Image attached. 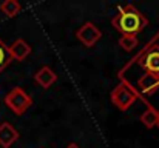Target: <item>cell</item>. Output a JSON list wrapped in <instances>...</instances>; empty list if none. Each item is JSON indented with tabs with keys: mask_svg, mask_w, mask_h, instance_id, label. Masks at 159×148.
Returning <instances> with one entry per match:
<instances>
[{
	"mask_svg": "<svg viewBox=\"0 0 159 148\" xmlns=\"http://www.w3.org/2000/svg\"><path fill=\"white\" fill-rule=\"evenodd\" d=\"M134 90H136V93L139 94V97H147V96L155 94L159 90V74L145 71V73L138 79Z\"/></svg>",
	"mask_w": 159,
	"mask_h": 148,
	"instance_id": "4",
	"label": "cell"
},
{
	"mask_svg": "<svg viewBox=\"0 0 159 148\" xmlns=\"http://www.w3.org/2000/svg\"><path fill=\"white\" fill-rule=\"evenodd\" d=\"M5 105L16 114V116H22L31 105H33V99L30 97L25 90H22L20 87H14L3 99Z\"/></svg>",
	"mask_w": 159,
	"mask_h": 148,
	"instance_id": "3",
	"label": "cell"
},
{
	"mask_svg": "<svg viewBox=\"0 0 159 148\" xmlns=\"http://www.w3.org/2000/svg\"><path fill=\"white\" fill-rule=\"evenodd\" d=\"M139 99L147 105V110L141 114V122H142L147 128H155V127H158V123H159V111L145 97H139Z\"/></svg>",
	"mask_w": 159,
	"mask_h": 148,
	"instance_id": "8",
	"label": "cell"
},
{
	"mask_svg": "<svg viewBox=\"0 0 159 148\" xmlns=\"http://www.w3.org/2000/svg\"><path fill=\"white\" fill-rule=\"evenodd\" d=\"M138 45H139V39L136 36H120L119 37V47L127 52H131L133 49H136Z\"/></svg>",
	"mask_w": 159,
	"mask_h": 148,
	"instance_id": "11",
	"label": "cell"
},
{
	"mask_svg": "<svg viewBox=\"0 0 159 148\" xmlns=\"http://www.w3.org/2000/svg\"><path fill=\"white\" fill-rule=\"evenodd\" d=\"M0 11L8 19H12V17H16L22 11V5L17 0H5V2L0 3Z\"/></svg>",
	"mask_w": 159,
	"mask_h": 148,
	"instance_id": "10",
	"label": "cell"
},
{
	"mask_svg": "<svg viewBox=\"0 0 159 148\" xmlns=\"http://www.w3.org/2000/svg\"><path fill=\"white\" fill-rule=\"evenodd\" d=\"M111 102L114 103V106H117L120 111H127L138 99L139 94L136 93L134 87L128 82V80H120L117 87H114V90L110 94Z\"/></svg>",
	"mask_w": 159,
	"mask_h": 148,
	"instance_id": "2",
	"label": "cell"
},
{
	"mask_svg": "<svg viewBox=\"0 0 159 148\" xmlns=\"http://www.w3.org/2000/svg\"><path fill=\"white\" fill-rule=\"evenodd\" d=\"M8 51H9V56H11L12 60L22 62V60H25V59L31 54L33 49H31V47L28 45L26 40L17 39V40H14V42L8 47Z\"/></svg>",
	"mask_w": 159,
	"mask_h": 148,
	"instance_id": "6",
	"label": "cell"
},
{
	"mask_svg": "<svg viewBox=\"0 0 159 148\" xmlns=\"http://www.w3.org/2000/svg\"><path fill=\"white\" fill-rule=\"evenodd\" d=\"M34 80H36L42 88H45V90H47V88H50L54 82L57 80V74L54 73L50 66H47V65H45V66H42V68L34 74Z\"/></svg>",
	"mask_w": 159,
	"mask_h": 148,
	"instance_id": "9",
	"label": "cell"
},
{
	"mask_svg": "<svg viewBox=\"0 0 159 148\" xmlns=\"http://www.w3.org/2000/svg\"><path fill=\"white\" fill-rule=\"evenodd\" d=\"M11 62H12V59H11V56H9L8 47H6L5 42L0 39V74H2V71H3Z\"/></svg>",
	"mask_w": 159,
	"mask_h": 148,
	"instance_id": "12",
	"label": "cell"
},
{
	"mask_svg": "<svg viewBox=\"0 0 159 148\" xmlns=\"http://www.w3.org/2000/svg\"><path fill=\"white\" fill-rule=\"evenodd\" d=\"M65 148H80V147H79L77 144H74V142H71V144H68V145H66V147H65Z\"/></svg>",
	"mask_w": 159,
	"mask_h": 148,
	"instance_id": "13",
	"label": "cell"
},
{
	"mask_svg": "<svg viewBox=\"0 0 159 148\" xmlns=\"http://www.w3.org/2000/svg\"><path fill=\"white\" fill-rule=\"evenodd\" d=\"M158 127H159V123H158Z\"/></svg>",
	"mask_w": 159,
	"mask_h": 148,
	"instance_id": "14",
	"label": "cell"
},
{
	"mask_svg": "<svg viewBox=\"0 0 159 148\" xmlns=\"http://www.w3.org/2000/svg\"><path fill=\"white\" fill-rule=\"evenodd\" d=\"M76 37H77V39L87 47V48H91V47H94V45L101 40L102 33H101V29H99L94 23H91V22H85V23L77 29Z\"/></svg>",
	"mask_w": 159,
	"mask_h": 148,
	"instance_id": "5",
	"label": "cell"
},
{
	"mask_svg": "<svg viewBox=\"0 0 159 148\" xmlns=\"http://www.w3.org/2000/svg\"><path fill=\"white\" fill-rule=\"evenodd\" d=\"M111 25L122 36H138L148 25V19L134 5H124L111 19Z\"/></svg>",
	"mask_w": 159,
	"mask_h": 148,
	"instance_id": "1",
	"label": "cell"
},
{
	"mask_svg": "<svg viewBox=\"0 0 159 148\" xmlns=\"http://www.w3.org/2000/svg\"><path fill=\"white\" fill-rule=\"evenodd\" d=\"M17 139H19V131L9 122H2L0 123V147L9 148Z\"/></svg>",
	"mask_w": 159,
	"mask_h": 148,
	"instance_id": "7",
	"label": "cell"
}]
</instances>
